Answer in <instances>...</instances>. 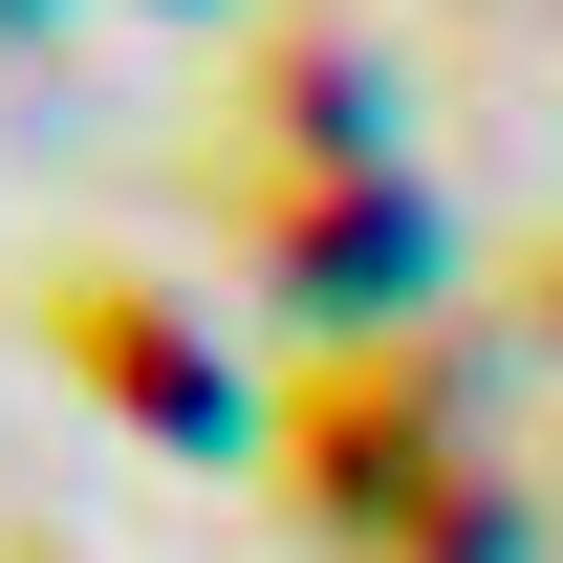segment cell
I'll list each match as a JSON object with an SVG mask.
<instances>
[{"instance_id":"4","label":"cell","mask_w":563,"mask_h":563,"mask_svg":"<svg viewBox=\"0 0 563 563\" xmlns=\"http://www.w3.org/2000/svg\"><path fill=\"white\" fill-rule=\"evenodd\" d=\"M217 109H239V131H196V152H261V174H390V44L325 22V0H282Z\"/></svg>"},{"instance_id":"2","label":"cell","mask_w":563,"mask_h":563,"mask_svg":"<svg viewBox=\"0 0 563 563\" xmlns=\"http://www.w3.org/2000/svg\"><path fill=\"white\" fill-rule=\"evenodd\" d=\"M196 196L239 217V261H261L325 347L433 325V196H412V174H261V152H196Z\"/></svg>"},{"instance_id":"1","label":"cell","mask_w":563,"mask_h":563,"mask_svg":"<svg viewBox=\"0 0 563 563\" xmlns=\"http://www.w3.org/2000/svg\"><path fill=\"white\" fill-rule=\"evenodd\" d=\"M261 455H282V498H303L347 563H412L433 520H477V498L520 477L455 303H433V325H390V347H303V368H282V412H261Z\"/></svg>"},{"instance_id":"3","label":"cell","mask_w":563,"mask_h":563,"mask_svg":"<svg viewBox=\"0 0 563 563\" xmlns=\"http://www.w3.org/2000/svg\"><path fill=\"white\" fill-rule=\"evenodd\" d=\"M22 325H44V368L109 390L152 455H261V412H282V390H239V347H217L152 261H44V282H22Z\"/></svg>"},{"instance_id":"6","label":"cell","mask_w":563,"mask_h":563,"mask_svg":"<svg viewBox=\"0 0 563 563\" xmlns=\"http://www.w3.org/2000/svg\"><path fill=\"white\" fill-rule=\"evenodd\" d=\"M542 520H563V455H542Z\"/></svg>"},{"instance_id":"5","label":"cell","mask_w":563,"mask_h":563,"mask_svg":"<svg viewBox=\"0 0 563 563\" xmlns=\"http://www.w3.org/2000/svg\"><path fill=\"white\" fill-rule=\"evenodd\" d=\"M520 347L563 368V239H542V261H520Z\"/></svg>"}]
</instances>
